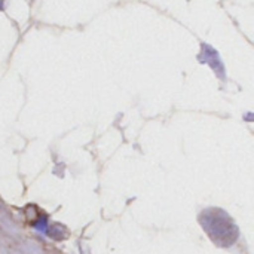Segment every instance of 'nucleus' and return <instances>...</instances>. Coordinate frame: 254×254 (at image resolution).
<instances>
[{
    "mask_svg": "<svg viewBox=\"0 0 254 254\" xmlns=\"http://www.w3.org/2000/svg\"><path fill=\"white\" fill-rule=\"evenodd\" d=\"M199 222L204 231L210 235V238L220 247H229L238 238L237 225L223 210H205L199 216Z\"/></svg>",
    "mask_w": 254,
    "mask_h": 254,
    "instance_id": "1",
    "label": "nucleus"
}]
</instances>
